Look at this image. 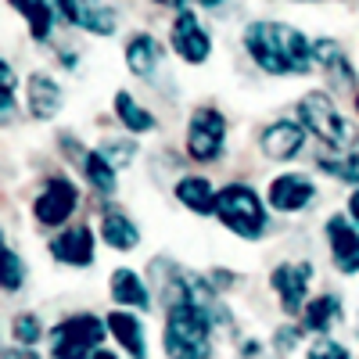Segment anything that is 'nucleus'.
<instances>
[{
    "label": "nucleus",
    "mask_w": 359,
    "mask_h": 359,
    "mask_svg": "<svg viewBox=\"0 0 359 359\" xmlns=\"http://www.w3.org/2000/svg\"><path fill=\"white\" fill-rule=\"evenodd\" d=\"M355 226H359V187H352V194H348V212H345Z\"/></svg>",
    "instance_id": "33"
},
{
    "label": "nucleus",
    "mask_w": 359,
    "mask_h": 359,
    "mask_svg": "<svg viewBox=\"0 0 359 359\" xmlns=\"http://www.w3.org/2000/svg\"><path fill=\"white\" fill-rule=\"evenodd\" d=\"M323 233H327L334 269L345 277H355L359 273V226L348 216H331L323 223Z\"/></svg>",
    "instance_id": "11"
},
{
    "label": "nucleus",
    "mask_w": 359,
    "mask_h": 359,
    "mask_svg": "<svg viewBox=\"0 0 359 359\" xmlns=\"http://www.w3.org/2000/svg\"><path fill=\"white\" fill-rule=\"evenodd\" d=\"M76 205H79V187L72 184V180L69 176H47L43 191L33 201V219L47 230L65 226L76 212Z\"/></svg>",
    "instance_id": "7"
},
{
    "label": "nucleus",
    "mask_w": 359,
    "mask_h": 359,
    "mask_svg": "<svg viewBox=\"0 0 359 359\" xmlns=\"http://www.w3.org/2000/svg\"><path fill=\"white\" fill-rule=\"evenodd\" d=\"M309 284H313V262H277L269 269V287L280 298V309L287 316H302L309 306Z\"/></svg>",
    "instance_id": "9"
},
{
    "label": "nucleus",
    "mask_w": 359,
    "mask_h": 359,
    "mask_svg": "<svg viewBox=\"0 0 359 359\" xmlns=\"http://www.w3.org/2000/svg\"><path fill=\"white\" fill-rule=\"evenodd\" d=\"M123 57H126V65L133 76L140 79H151L162 65V43L151 36V33H133L123 47Z\"/></svg>",
    "instance_id": "20"
},
{
    "label": "nucleus",
    "mask_w": 359,
    "mask_h": 359,
    "mask_svg": "<svg viewBox=\"0 0 359 359\" xmlns=\"http://www.w3.org/2000/svg\"><path fill=\"white\" fill-rule=\"evenodd\" d=\"M223 327L208 309L201 306H169L165 309V331L162 348L169 359H212V334Z\"/></svg>",
    "instance_id": "2"
},
{
    "label": "nucleus",
    "mask_w": 359,
    "mask_h": 359,
    "mask_svg": "<svg viewBox=\"0 0 359 359\" xmlns=\"http://www.w3.org/2000/svg\"><path fill=\"white\" fill-rule=\"evenodd\" d=\"M11 338L22 345V348H33L43 341V320L36 313H15L11 316Z\"/></svg>",
    "instance_id": "27"
},
{
    "label": "nucleus",
    "mask_w": 359,
    "mask_h": 359,
    "mask_svg": "<svg viewBox=\"0 0 359 359\" xmlns=\"http://www.w3.org/2000/svg\"><path fill=\"white\" fill-rule=\"evenodd\" d=\"M341 320V298L323 291L316 298H309V306L302 313V334H313V338H331V327Z\"/></svg>",
    "instance_id": "19"
},
{
    "label": "nucleus",
    "mask_w": 359,
    "mask_h": 359,
    "mask_svg": "<svg viewBox=\"0 0 359 359\" xmlns=\"http://www.w3.org/2000/svg\"><path fill=\"white\" fill-rule=\"evenodd\" d=\"M355 111H359V90H355Z\"/></svg>",
    "instance_id": "35"
},
{
    "label": "nucleus",
    "mask_w": 359,
    "mask_h": 359,
    "mask_svg": "<svg viewBox=\"0 0 359 359\" xmlns=\"http://www.w3.org/2000/svg\"><path fill=\"white\" fill-rule=\"evenodd\" d=\"M172 194H176V201L184 205V208H191L194 216H216V198H219V191H216V184L212 180H205V176H180L176 180V187H172Z\"/></svg>",
    "instance_id": "18"
},
{
    "label": "nucleus",
    "mask_w": 359,
    "mask_h": 359,
    "mask_svg": "<svg viewBox=\"0 0 359 359\" xmlns=\"http://www.w3.org/2000/svg\"><path fill=\"white\" fill-rule=\"evenodd\" d=\"M94 359H126V355H118V352H108V348H97Z\"/></svg>",
    "instance_id": "34"
},
{
    "label": "nucleus",
    "mask_w": 359,
    "mask_h": 359,
    "mask_svg": "<svg viewBox=\"0 0 359 359\" xmlns=\"http://www.w3.org/2000/svg\"><path fill=\"white\" fill-rule=\"evenodd\" d=\"M111 302L118 309H130V313H147L151 309V291H147L144 277L137 273V269H126V266H118L111 269Z\"/></svg>",
    "instance_id": "17"
},
{
    "label": "nucleus",
    "mask_w": 359,
    "mask_h": 359,
    "mask_svg": "<svg viewBox=\"0 0 359 359\" xmlns=\"http://www.w3.org/2000/svg\"><path fill=\"white\" fill-rule=\"evenodd\" d=\"M176 18H172V29H169V43L172 50L184 57L187 65H205L212 57V36L205 33V25L198 22L194 8L187 4H172Z\"/></svg>",
    "instance_id": "8"
},
{
    "label": "nucleus",
    "mask_w": 359,
    "mask_h": 359,
    "mask_svg": "<svg viewBox=\"0 0 359 359\" xmlns=\"http://www.w3.org/2000/svg\"><path fill=\"white\" fill-rule=\"evenodd\" d=\"M316 165H320L323 172L338 176V180H348L352 187H359V158H355V155H348V158H320Z\"/></svg>",
    "instance_id": "29"
},
{
    "label": "nucleus",
    "mask_w": 359,
    "mask_h": 359,
    "mask_svg": "<svg viewBox=\"0 0 359 359\" xmlns=\"http://www.w3.org/2000/svg\"><path fill=\"white\" fill-rule=\"evenodd\" d=\"M25 101H29V115L40 118V123H50V118L65 108V90L57 86L54 76L33 72L25 83Z\"/></svg>",
    "instance_id": "16"
},
{
    "label": "nucleus",
    "mask_w": 359,
    "mask_h": 359,
    "mask_svg": "<svg viewBox=\"0 0 359 359\" xmlns=\"http://www.w3.org/2000/svg\"><path fill=\"white\" fill-rule=\"evenodd\" d=\"M0 287H4L8 294H18L25 287V262L11 245L0 248Z\"/></svg>",
    "instance_id": "26"
},
{
    "label": "nucleus",
    "mask_w": 359,
    "mask_h": 359,
    "mask_svg": "<svg viewBox=\"0 0 359 359\" xmlns=\"http://www.w3.org/2000/svg\"><path fill=\"white\" fill-rule=\"evenodd\" d=\"M316 198V184L302 172H280L269 180V191H266V201L273 212H302L309 208Z\"/></svg>",
    "instance_id": "12"
},
{
    "label": "nucleus",
    "mask_w": 359,
    "mask_h": 359,
    "mask_svg": "<svg viewBox=\"0 0 359 359\" xmlns=\"http://www.w3.org/2000/svg\"><path fill=\"white\" fill-rule=\"evenodd\" d=\"M259 147L269 162H294L306 147V126L298 118H273L259 133Z\"/></svg>",
    "instance_id": "10"
},
{
    "label": "nucleus",
    "mask_w": 359,
    "mask_h": 359,
    "mask_svg": "<svg viewBox=\"0 0 359 359\" xmlns=\"http://www.w3.org/2000/svg\"><path fill=\"white\" fill-rule=\"evenodd\" d=\"M0 115H4V123H11V115H15V72H11V62H0Z\"/></svg>",
    "instance_id": "30"
},
{
    "label": "nucleus",
    "mask_w": 359,
    "mask_h": 359,
    "mask_svg": "<svg viewBox=\"0 0 359 359\" xmlns=\"http://www.w3.org/2000/svg\"><path fill=\"white\" fill-rule=\"evenodd\" d=\"M79 165H83V176H86V184L94 187L101 198H111L115 191H118V169L101 155V147H90V151L79 158Z\"/></svg>",
    "instance_id": "24"
},
{
    "label": "nucleus",
    "mask_w": 359,
    "mask_h": 359,
    "mask_svg": "<svg viewBox=\"0 0 359 359\" xmlns=\"http://www.w3.org/2000/svg\"><path fill=\"white\" fill-rule=\"evenodd\" d=\"M298 123H302L306 133H313L320 144L331 147V151H345V147L355 144L352 123L338 111L331 94H323V90H309L306 97H298Z\"/></svg>",
    "instance_id": "4"
},
{
    "label": "nucleus",
    "mask_w": 359,
    "mask_h": 359,
    "mask_svg": "<svg viewBox=\"0 0 359 359\" xmlns=\"http://www.w3.org/2000/svg\"><path fill=\"white\" fill-rule=\"evenodd\" d=\"M187 155L194 162H219L226 151V115L212 104H201L187 118Z\"/></svg>",
    "instance_id": "6"
},
{
    "label": "nucleus",
    "mask_w": 359,
    "mask_h": 359,
    "mask_svg": "<svg viewBox=\"0 0 359 359\" xmlns=\"http://www.w3.org/2000/svg\"><path fill=\"white\" fill-rule=\"evenodd\" d=\"M104 338H108V323H104V316H94V313L65 316L47 334L50 355H65V359H94V352L101 348Z\"/></svg>",
    "instance_id": "5"
},
{
    "label": "nucleus",
    "mask_w": 359,
    "mask_h": 359,
    "mask_svg": "<svg viewBox=\"0 0 359 359\" xmlns=\"http://www.w3.org/2000/svg\"><path fill=\"white\" fill-rule=\"evenodd\" d=\"M306 359H352V355L334 338H313V345L306 348Z\"/></svg>",
    "instance_id": "31"
},
{
    "label": "nucleus",
    "mask_w": 359,
    "mask_h": 359,
    "mask_svg": "<svg viewBox=\"0 0 359 359\" xmlns=\"http://www.w3.org/2000/svg\"><path fill=\"white\" fill-rule=\"evenodd\" d=\"M101 147V155L115 165V169H126L130 162H133V155H137V147H133V140L130 137H115V140H101L97 144Z\"/></svg>",
    "instance_id": "28"
},
{
    "label": "nucleus",
    "mask_w": 359,
    "mask_h": 359,
    "mask_svg": "<svg viewBox=\"0 0 359 359\" xmlns=\"http://www.w3.org/2000/svg\"><path fill=\"white\" fill-rule=\"evenodd\" d=\"M108 323V334L115 338V345L126 352V359H147V331H144V320L130 309H111L104 316Z\"/></svg>",
    "instance_id": "15"
},
{
    "label": "nucleus",
    "mask_w": 359,
    "mask_h": 359,
    "mask_svg": "<svg viewBox=\"0 0 359 359\" xmlns=\"http://www.w3.org/2000/svg\"><path fill=\"white\" fill-rule=\"evenodd\" d=\"M4 359H43V355H36L33 348H22V345H11V348H4Z\"/></svg>",
    "instance_id": "32"
},
{
    "label": "nucleus",
    "mask_w": 359,
    "mask_h": 359,
    "mask_svg": "<svg viewBox=\"0 0 359 359\" xmlns=\"http://www.w3.org/2000/svg\"><path fill=\"white\" fill-rule=\"evenodd\" d=\"M101 241L111 252H133L140 245V226L123 212V208H104L101 212Z\"/></svg>",
    "instance_id": "21"
},
{
    "label": "nucleus",
    "mask_w": 359,
    "mask_h": 359,
    "mask_svg": "<svg viewBox=\"0 0 359 359\" xmlns=\"http://www.w3.org/2000/svg\"><path fill=\"white\" fill-rule=\"evenodd\" d=\"M94 230H90L86 223H76V226H65L62 233L50 237V259L62 262V266H90L94 262Z\"/></svg>",
    "instance_id": "13"
},
{
    "label": "nucleus",
    "mask_w": 359,
    "mask_h": 359,
    "mask_svg": "<svg viewBox=\"0 0 359 359\" xmlns=\"http://www.w3.org/2000/svg\"><path fill=\"white\" fill-rule=\"evenodd\" d=\"M241 43L266 76H309L316 65L313 40L287 22L255 18L245 25Z\"/></svg>",
    "instance_id": "1"
},
{
    "label": "nucleus",
    "mask_w": 359,
    "mask_h": 359,
    "mask_svg": "<svg viewBox=\"0 0 359 359\" xmlns=\"http://www.w3.org/2000/svg\"><path fill=\"white\" fill-rule=\"evenodd\" d=\"M57 15H62L69 25L83 29V33H94V36H111L118 15L108 4H83V0H62L57 4Z\"/></svg>",
    "instance_id": "14"
},
{
    "label": "nucleus",
    "mask_w": 359,
    "mask_h": 359,
    "mask_svg": "<svg viewBox=\"0 0 359 359\" xmlns=\"http://www.w3.org/2000/svg\"><path fill=\"white\" fill-rule=\"evenodd\" d=\"M11 11H18L29 25L33 43H47L54 33V18H57V4H43V0H11Z\"/></svg>",
    "instance_id": "22"
},
{
    "label": "nucleus",
    "mask_w": 359,
    "mask_h": 359,
    "mask_svg": "<svg viewBox=\"0 0 359 359\" xmlns=\"http://www.w3.org/2000/svg\"><path fill=\"white\" fill-rule=\"evenodd\" d=\"M115 118L123 123L130 133H151V130H158V118H155V111H147L130 90H118L115 94Z\"/></svg>",
    "instance_id": "25"
},
{
    "label": "nucleus",
    "mask_w": 359,
    "mask_h": 359,
    "mask_svg": "<svg viewBox=\"0 0 359 359\" xmlns=\"http://www.w3.org/2000/svg\"><path fill=\"white\" fill-rule=\"evenodd\" d=\"M216 219L241 241H259L269 226L266 205L248 184H223L216 198Z\"/></svg>",
    "instance_id": "3"
},
{
    "label": "nucleus",
    "mask_w": 359,
    "mask_h": 359,
    "mask_svg": "<svg viewBox=\"0 0 359 359\" xmlns=\"http://www.w3.org/2000/svg\"><path fill=\"white\" fill-rule=\"evenodd\" d=\"M313 54H316V65H320L327 76H334V83H338V86H352V83H355L352 62L345 57V50H341V43H338V40H327V36L313 40Z\"/></svg>",
    "instance_id": "23"
}]
</instances>
